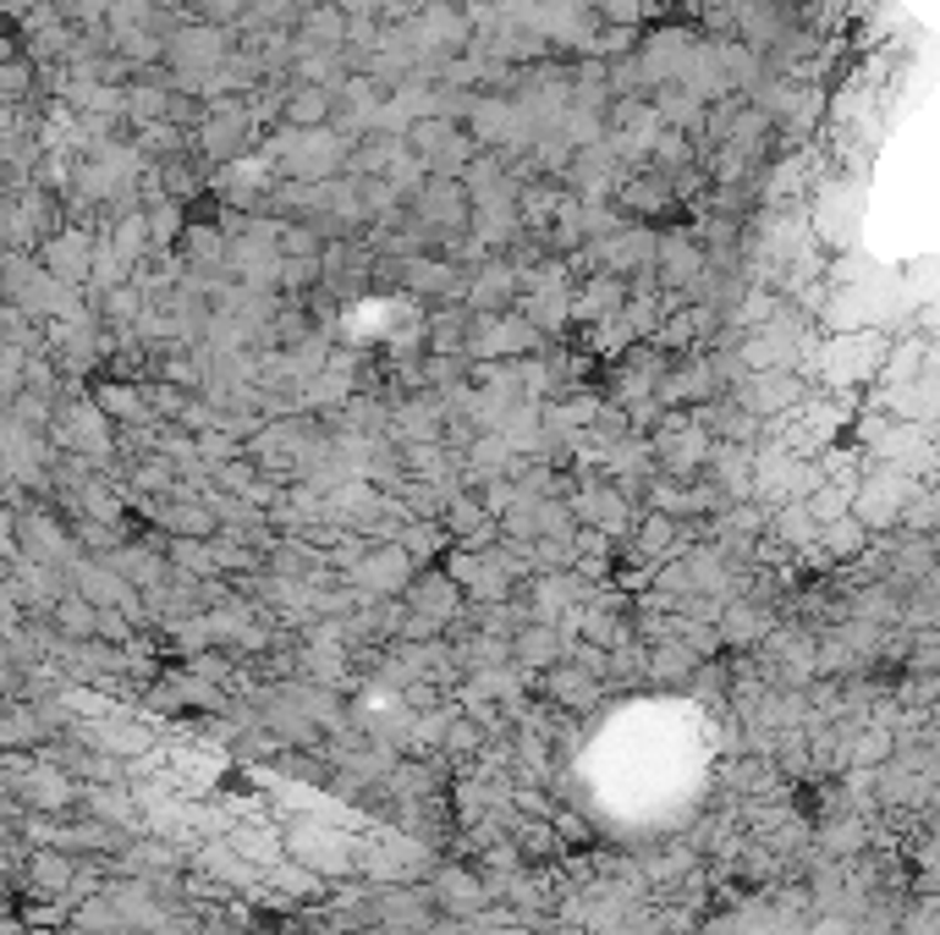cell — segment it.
<instances>
[{
    "instance_id": "obj_1",
    "label": "cell",
    "mask_w": 940,
    "mask_h": 935,
    "mask_svg": "<svg viewBox=\"0 0 940 935\" xmlns=\"http://www.w3.org/2000/svg\"><path fill=\"white\" fill-rule=\"evenodd\" d=\"M341 160H347V144H341L335 133H324V127H292V133L276 144V165H281L287 176H298V182L330 176Z\"/></svg>"
},
{
    "instance_id": "obj_2",
    "label": "cell",
    "mask_w": 940,
    "mask_h": 935,
    "mask_svg": "<svg viewBox=\"0 0 940 935\" xmlns=\"http://www.w3.org/2000/svg\"><path fill=\"white\" fill-rule=\"evenodd\" d=\"M880 358H886V341L880 336H858V347H853V336H836L830 347H825V374L830 380H847V374H875L880 369Z\"/></svg>"
},
{
    "instance_id": "obj_3",
    "label": "cell",
    "mask_w": 940,
    "mask_h": 935,
    "mask_svg": "<svg viewBox=\"0 0 940 935\" xmlns=\"http://www.w3.org/2000/svg\"><path fill=\"white\" fill-rule=\"evenodd\" d=\"M797 352H803V341L792 336V325L782 319V325H760V330L743 341V352H737V358H743L748 369H786Z\"/></svg>"
},
{
    "instance_id": "obj_4",
    "label": "cell",
    "mask_w": 940,
    "mask_h": 935,
    "mask_svg": "<svg viewBox=\"0 0 940 935\" xmlns=\"http://www.w3.org/2000/svg\"><path fill=\"white\" fill-rule=\"evenodd\" d=\"M468 347L478 352V358H495V352H534V347H539V330H534L528 319H484Z\"/></svg>"
},
{
    "instance_id": "obj_5",
    "label": "cell",
    "mask_w": 940,
    "mask_h": 935,
    "mask_svg": "<svg viewBox=\"0 0 940 935\" xmlns=\"http://www.w3.org/2000/svg\"><path fill=\"white\" fill-rule=\"evenodd\" d=\"M595 259L606 265V276L638 270V265L654 259V237H649L643 226H638V232H617V237H600V243H595Z\"/></svg>"
},
{
    "instance_id": "obj_6",
    "label": "cell",
    "mask_w": 940,
    "mask_h": 935,
    "mask_svg": "<svg viewBox=\"0 0 940 935\" xmlns=\"http://www.w3.org/2000/svg\"><path fill=\"white\" fill-rule=\"evenodd\" d=\"M797 397H803V386L792 380V369H760L754 380H743V402L754 413H776V408L797 402Z\"/></svg>"
},
{
    "instance_id": "obj_7",
    "label": "cell",
    "mask_w": 940,
    "mask_h": 935,
    "mask_svg": "<svg viewBox=\"0 0 940 935\" xmlns=\"http://www.w3.org/2000/svg\"><path fill=\"white\" fill-rule=\"evenodd\" d=\"M654 259H660V281H665V287H688V281L699 276V265H704V254H699L688 237L654 243Z\"/></svg>"
},
{
    "instance_id": "obj_8",
    "label": "cell",
    "mask_w": 940,
    "mask_h": 935,
    "mask_svg": "<svg viewBox=\"0 0 940 935\" xmlns=\"http://www.w3.org/2000/svg\"><path fill=\"white\" fill-rule=\"evenodd\" d=\"M902 501H908V484H902L897 473H880V479H869V484H864L858 512H864L869 523H891V517L902 512Z\"/></svg>"
},
{
    "instance_id": "obj_9",
    "label": "cell",
    "mask_w": 940,
    "mask_h": 935,
    "mask_svg": "<svg viewBox=\"0 0 940 935\" xmlns=\"http://www.w3.org/2000/svg\"><path fill=\"white\" fill-rule=\"evenodd\" d=\"M622 281L617 276H600V281H589L578 298H567V309L583 314V319H606V314H622Z\"/></svg>"
},
{
    "instance_id": "obj_10",
    "label": "cell",
    "mask_w": 940,
    "mask_h": 935,
    "mask_svg": "<svg viewBox=\"0 0 940 935\" xmlns=\"http://www.w3.org/2000/svg\"><path fill=\"white\" fill-rule=\"evenodd\" d=\"M654 397L660 402H704V397H715V386H710V369H682V374L654 380Z\"/></svg>"
},
{
    "instance_id": "obj_11",
    "label": "cell",
    "mask_w": 940,
    "mask_h": 935,
    "mask_svg": "<svg viewBox=\"0 0 940 935\" xmlns=\"http://www.w3.org/2000/svg\"><path fill=\"white\" fill-rule=\"evenodd\" d=\"M424 215H430V220H463V215H468V187H457L452 176L430 182V193H424Z\"/></svg>"
},
{
    "instance_id": "obj_12",
    "label": "cell",
    "mask_w": 940,
    "mask_h": 935,
    "mask_svg": "<svg viewBox=\"0 0 940 935\" xmlns=\"http://www.w3.org/2000/svg\"><path fill=\"white\" fill-rule=\"evenodd\" d=\"M324 116H330V94L324 89H298L287 100V122L292 127H324Z\"/></svg>"
},
{
    "instance_id": "obj_13",
    "label": "cell",
    "mask_w": 940,
    "mask_h": 935,
    "mask_svg": "<svg viewBox=\"0 0 940 935\" xmlns=\"http://www.w3.org/2000/svg\"><path fill=\"white\" fill-rule=\"evenodd\" d=\"M341 39H347V17H341L335 6H324V11H309V17H303V44H330V50H335Z\"/></svg>"
},
{
    "instance_id": "obj_14",
    "label": "cell",
    "mask_w": 940,
    "mask_h": 935,
    "mask_svg": "<svg viewBox=\"0 0 940 935\" xmlns=\"http://www.w3.org/2000/svg\"><path fill=\"white\" fill-rule=\"evenodd\" d=\"M517 287V276L506 270V265H489L484 276H478V292H473V304L478 309H495V304H506V292Z\"/></svg>"
},
{
    "instance_id": "obj_15",
    "label": "cell",
    "mask_w": 940,
    "mask_h": 935,
    "mask_svg": "<svg viewBox=\"0 0 940 935\" xmlns=\"http://www.w3.org/2000/svg\"><path fill=\"white\" fill-rule=\"evenodd\" d=\"M622 198L632 209H665L671 204V182H627Z\"/></svg>"
},
{
    "instance_id": "obj_16",
    "label": "cell",
    "mask_w": 940,
    "mask_h": 935,
    "mask_svg": "<svg viewBox=\"0 0 940 935\" xmlns=\"http://www.w3.org/2000/svg\"><path fill=\"white\" fill-rule=\"evenodd\" d=\"M303 78H309V89H335L341 83V55L330 50V55H303Z\"/></svg>"
},
{
    "instance_id": "obj_17",
    "label": "cell",
    "mask_w": 940,
    "mask_h": 935,
    "mask_svg": "<svg viewBox=\"0 0 940 935\" xmlns=\"http://www.w3.org/2000/svg\"><path fill=\"white\" fill-rule=\"evenodd\" d=\"M715 468H721L726 490H737V495L748 490V473H743V468H748V452H743V446H726V452H715Z\"/></svg>"
},
{
    "instance_id": "obj_18",
    "label": "cell",
    "mask_w": 940,
    "mask_h": 935,
    "mask_svg": "<svg viewBox=\"0 0 940 935\" xmlns=\"http://www.w3.org/2000/svg\"><path fill=\"white\" fill-rule=\"evenodd\" d=\"M600 17H606L611 28H632V22L643 17V0H600Z\"/></svg>"
},
{
    "instance_id": "obj_19",
    "label": "cell",
    "mask_w": 940,
    "mask_h": 935,
    "mask_svg": "<svg viewBox=\"0 0 940 935\" xmlns=\"http://www.w3.org/2000/svg\"><path fill=\"white\" fill-rule=\"evenodd\" d=\"M649 150H654V155L665 160V165H676V171H682V165H688V138H671V133H660V138H654V144H649Z\"/></svg>"
},
{
    "instance_id": "obj_20",
    "label": "cell",
    "mask_w": 940,
    "mask_h": 935,
    "mask_svg": "<svg viewBox=\"0 0 940 935\" xmlns=\"http://www.w3.org/2000/svg\"><path fill=\"white\" fill-rule=\"evenodd\" d=\"M187 254H198V259H220V237H215L209 226H198V232H187Z\"/></svg>"
},
{
    "instance_id": "obj_21",
    "label": "cell",
    "mask_w": 940,
    "mask_h": 935,
    "mask_svg": "<svg viewBox=\"0 0 940 935\" xmlns=\"http://www.w3.org/2000/svg\"><path fill=\"white\" fill-rule=\"evenodd\" d=\"M830 545H836V551H847V545L858 551V545H864V528H858V523H836V528H830Z\"/></svg>"
},
{
    "instance_id": "obj_22",
    "label": "cell",
    "mask_w": 940,
    "mask_h": 935,
    "mask_svg": "<svg viewBox=\"0 0 940 935\" xmlns=\"http://www.w3.org/2000/svg\"><path fill=\"white\" fill-rule=\"evenodd\" d=\"M55 265H66V270H78V265H83V243H78V237H66V243H55Z\"/></svg>"
}]
</instances>
